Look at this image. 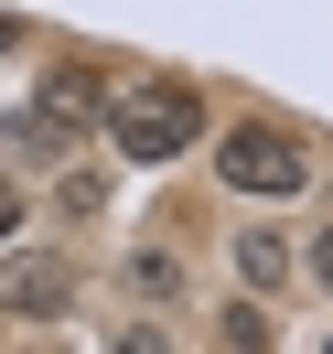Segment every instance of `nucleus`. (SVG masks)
Segmentation results:
<instances>
[{
  "label": "nucleus",
  "instance_id": "obj_1",
  "mask_svg": "<svg viewBox=\"0 0 333 354\" xmlns=\"http://www.w3.org/2000/svg\"><path fill=\"white\" fill-rule=\"evenodd\" d=\"M108 140L161 172V161H183L204 140V97L183 86V75H129V86H108Z\"/></svg>",
  "mask_w": 333,
  "mask_h": 354
},
{
  "label": "nucleus",
  "instance_id": "obj_2",
  "mask_svg": "<svg viewBox=\"0 0 333 354\" xmlns=\"http://www.w3.org/2000/svg\"><path fill=\"white\" fill-rule=\"evenodd\" d=\"M215 183H226V194L280 204V194H301V183H312V151L280 129V118H237V129L215 140Z\"/></svg>",
  "mask_w": 333,
  "mask_h": 354
},
{
  "label": "nucleus",
  "instance_id": "obj_3",
  "mask_svg": "<svg viewBox=\"0 0 333 354\" xmlns=\"http://www.w3.org/2000/svg\"><path fill=\"white\" fill-rule=\"evenodd\" d=\"M65 311H75V258H44V247L0 258V322H65Z\"/></svg>",
  "mask_w": 333,
  "mask_h": 354
},
{
  "label": "nucleus",
  "instance_id": "obj_4",
  "mask_svg": "<svg viewBox=\"0 0 333 354\" xmlns=\"http://www.w3.org/2000/svg\"><path fill=\"white\" fill-rule=\"evenodd\" d=\"M33 118H44V129H108V86H97V75L87 65H65V75H54V86H44V108H33Z\"/></svg>",
  "mask_w": 333,
  "mask_h": 354
},
{
  "label": "nucleus",
  "instance_id": "obj_5",
  "mask_svg": "<svg viewBox=\"0 0 333 354\" xmlns=\"http://www.w3.org/2000/svg\"><path fill=\"white\" fill-rule=\"evenodd\" d=\"M280 268H290V247L269 236V225H237V279L247 290H280Z\"/></svg>",
  "mask_w": 333,
  "mask_h": 354
},
{
  "label": "nucleus",
  "instance_id": "obj_6",
  "mask_svg": "<svg viewBox=\"0 0 333 354\" xmlns=\"http://www.w3.org/2000/svg\"><path fill=\"white\" fill-rule=\"evenodd\" d=\"M129 290H140V301H183V268H172V247H129Z\"/></svg>",
  "mask_w": 333,
  "mask_h": 354
},
{
  "label": "nucleus",
  "instance_id": "obj_7",
  "mask_svg": "<svg viewBox=\"0 0 333 354\" xmlns=\"http://www.w3.org/2000/svg\"><path fill=\"white\" fill-rule=\"evenodd\" d=\"M54 204H65V215H97V204H108V183H97V172H75V161H65V183H54Z\"/></svg>",
  "mask_w": 333,
  "mask_h": 354
},
{
  "label": "nucleus",
  "instance_id": "obj_8",
  "mask_svg": "<svg viewBox=\"0 0 333 354\" xmlns=\"http://www.w3.org/2000/svg\"><path fill=\"white\" fill-rule=\"evenodd\" d=\"M11 225H22V183L0 172V247H11Z\"/></svg>",
  "mask_w": 333,
  "mask_h": 354
},
{
  "label": "nucleus",
  "instance_id": "obj_9",
  "mask_svg": "<svg viewBox=\"0 0 333 354\" xmlns=\"http://www.w3.org/2000/svg\"><path fill=\"white\" fill-rule=\"evenodd\" d=\"M312 279L333 290V225H323V236H312Z\"/></svg>",
  "mask_w": 333,
  "mask_h": 354
},
{
  "label": "nucleus",
  "instance_id": "obj_10",
  "mask_svg": "<svg viewBox=\"0 0 333 354\" xmlns=\"http://www.w3.org/2000/svg\"><path fill=\"white\" fill-rule=\"evenodd\" d=\"M11 44H22V22H0V54H11Z\"/></svg>",
  "mask_w": 333,
  "mask_h": 354
}]
</instances>
